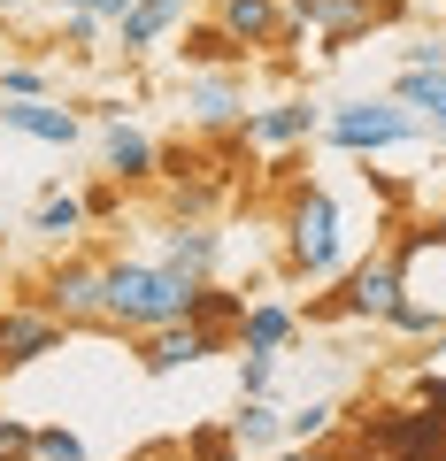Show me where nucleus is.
I'll list each match as a JSON object with an SVG mask.
<instances>
[{
  "label": "nucleus",
  "instance_id": "f257e3e1",
  "mask_svg": "<svg viewBox=\"0 0 446 461\" xmlns=\"http://www.w3.org/2000/svg\"><path fill=\"white\" fill-rule=\"evenodd\" d=\"M193 277H177L169 262H100V300H108V330H162L193 315Z\"/></svg>",
  "mask_w": 446,
  "mask_h": 461
},
{
  "label": "nucleus",
  "instance_id": "f03ea898",
  "mask_svg": "<svg viewBox=\"0 0 446 461\" xmlns=\"http://www.w3.org/2000/svg\"><path fill=\"white\" fill-rule=\"evenodd\" d=\"M339 254H347V223H339V200L323 185H300L285 200V262L300 277H339Z\"/></svg>",
  "mask_w": 446,
  "mask_h": 461
},
{
  "label": "nucleus",
  "instance_id": "7ed1b4c3",
  "mask_svg": "<svg viewBox=\"0 0 446 461\" xmlns=\"http://www.w3.org/2000/svg\"><path fill=\"white\" fill-rule=\"evenodd\" d=\"M323 139L339 154H385V147H408L415 139V115L393 93L385 100H339V108H323Z\"/></svg>",
  "mask_w": 446,
  "mask_h": 461
},
{
  "label": "nucleus",
  "instance_id": "20e7f679",
  "mask_svg": "<svg viewBox=\"0 0 446 461\" xmlns=\"http://www.w3.org/2000/svg\"><path fill=\"white\" fill-rule=\"evenodd\" d=\"M39 308L62 315L69 330H108V300H100V262H85V254H62V262L39 269Z\"/></svg>",
  "mask_w": 446,
  "mask_h": 461
},
{
  "label": "nucleus",
  "instance_id": "39448f33",
  "mask_svg": "<svg viewBox=\"0 0 446 461\" xmlns=\"http://www.w3.org/2000/svg\"><path fill=\"white\" fill-rule=\"evenodd\" d=\"M393 16H400V0H285V32H315L323 54L354 47L362 32H378Z\"/></svg>",
  "mask_w": 446,
  "mask_h": 461
},
{
  "label": "nucleus",
  "instance_id": "423d86ee",
  "mask_svg": "<svg viewBox=\"0 0 446 461\" xmlns=\"http://www.w3.org/2000/svg\"><path fill=\"white\" fill-rule=\"evenodd\" d=\"M362 446L378 461H446V415L439 408H378V423L362 430Z\"/></svg>",
  "mask_w": 446,
  "mask_h": 461
},
{
  "label": "nucleus",
  "instance_id": "0eeeda50",
  "mask_svg": "<svg viewBox=\"0 0 446 461\" xmlns=\"http://www.w3.org/2000/svg\"><path fill=\"white\" fill-rule=\"evenodd\" d=\"M400 293H408L400 262H393V254H369V262H354L347 277H339V293L323 300V315H354V323H385V315L400 308Z\"/></svg>",
  "mask_w": 446,
  "mask_h": 461
},
{
  "label": "nucleus",
  "instance_id": "6e6552de",
  "mask_svg": "<svg viewBox=\"0 0 446 461\" xmlns=\"http://www.w3.org/2000/svg\"><path fill=\"white\" fill-rule=\"evenodd\" d=\"M62 339H69L62 315H47L39 300H8V308H0V377L47 362V354H62Z\"/></svg>",
  "mask_w": 446,
  "mask_h": 461
},
{
  "label": "nucleus",
  "instance_id": "1a4fd4ad",
  "mask_svg": "<svg viewBox=\"0 0 446 461\" xmlns=\"http://www.w3.org/2000/svg\"><path fill=\"white\" fill-rule=\"evenodd\" d=\"M177 108H185V123L193 131H247V85H239V69H193L185 77V93H177Z\"/></svg>",
  "mask_w": 446,
  "mask_h": 461
},
{
  "label": "nucleus",
  "instance_id": "9d476101",
  "mask_svg": "<svg viewBox=\"0 0 446 461\" xmlns=\"http://www.w3.org/2000/svg\"><path fill=\"white\" fill-rule=\"evenodd\" d=\"M208 354H232V330H208V323H162V330H139V369L147 377H169V369H193Z\"/></svg>",
  "mask_w": 446,
  "mask_h": 461
},
{
  "label": "nucleus",
  "instance_id": "9b49d317",
  "mask_svg": "<svg viewBox=\"0 0 446 461\" xmlns=\"http://www.w3.org/2000/svg\"><path fill=\"white\" fill-rule=\"evenodd\" d=\"M154 262H169L177 277L208 285V277H215V262H223V230H215L208 215H177V223L162 230V254H154Z\"/></svg>",
  "mask_w": 446,
  "mask_h": 461
},
{
  "label": "nucleus",
  "instance_id": "f8f14e48",
  "mask_svg": "<svg viewBox=\"0 0 446 461\" xmlns=\"http://www.w3.org/2000/svg\"><path fill=\"white\" fill-rule=\"evenodd\" d=\"M100 162H108V177H116V185H147V177H162V147H154L139 123H123V108L108 115V131H100Z\"/></svg>",
  "mask_w": 446,
  "mask_h": 461
},
{
  "label": "nucleus",
  "instance_id": "ddd939ff",
  "mask_svg": "<svg viewBox=\"0 0 446 461\" xmlns=\"http://www.w3.org/2000/svg\"><path fill=\"white\" fill-rule=\"evenodd\" d=\"M215 23L239 39L247 54H262V47H285V0H215Z\"/></svg>",
  "mask_w": 446,
  "mask_h": 461
},
{
  "label": "nucleus",
  "instance_id": "4468645a",
  "mask_svg": "<svg viewBox=\"0 0 446 461\" xmlns=\"http://www.w3.org/2000/svg\"><path fill=\"white\" fill-rule=\"evenodd\" d=\"M177 23H193V0H132V16L116 23V47L123 54H154Z\"/></svg>",
  "mask_w": 446,
  "mask_h": 461
},
{
  "label": "nucleus",
  "instance_id": "2eb2a0df",
  "mask_svg": "<svg viewBox=\"0 0 446 461\" xmlns=\"http://www.w3.org/2000/svg\"><path fill=\"white\" fill-rule=\"evenodd\" d=\"M0 131H23L39 147H77L85 123L69 108H54V100H0Z\"/></svg>",
  "mask_w": 446,
  "mask_h": 461
},
{
  "label": "nucleus",
  "instance_id": "dca6fc26",
  "mask_svg": "<svg viewBox=\"0 0 446 461\" xmlns=\"http://www.w3.org/2000/svg\"><path fill=\"white\" fill-rule=\"evenodd\" d=\"M323 131V108H308V100H269V108L247 115V139L254 147H300V139Z\"/></svg>",
  "mask_w": 446,
  "mask_h": 461
},
{
  "label": "nucleus",
  "instance_id": "f3484780",
  "mask_svg": "<svg viewBox=\"0 0 446 461\" xmlns=\"http://www.w3.org/2000/svg\"><path fill=\"white\" fill-rule=\"evenodd\" d=\"M293 339H300V315L285 308V300H254V308L239 315V330H232L239 354H285Z\"/></svg>",
  "mask_w": 446,
  "mask_h": 461
},
{
  "label": "nucleus",
  "instance_id": "a211bd4d",
  "mask_svg": "<svg viewBox=\"0 0 446 461\" xmlns=\"http://www.w3.org/2000/svg\"><path fill=\"white\" fill-rule=\"evenodd\" d=\"M185 69H239V62H247V47H239V39L232 32H223V23H185Z\"/></svg>",
  "mask_w": 446,
  "mask_h": 461
},
{
  "label": "nucleus",
  "instance_id": "6ab92c4d",
  "mask_svg": "<svg viewBox=\"0 0 446 461\" xmlns=\"http://www.w3.org/2000/svg\"><path fill=\"white\" fill-rule=\"evenodd\" d=\"M223 430H232L247 454H269V446H285V408H269V400H239V415Z\"/></svg>",
  "mask_w": 446,
  "mask_h": 461
},
{
  "label": "nucleus",
  "instance_id": "aec40b11",
  "mask_svg": "<svg viewBox=\"0 0 446 461\" xmlns=\"http://www.w3.org/2000/svg\"><path fill=\"white\" fill-rule=\"evenodd\" d=\"M239 315H247V293H232V285H200L193 293V315L185 323H208V330H239Z\"/></svg>",
  "mask_w": 446,
  "mask_h": 461
},
{
  "label": "nucleus",
  "instance_id": "412c9836",
  "mask_svg": "<svg viewBox=\"0 0 446 461\" xmlns=\"http://www.w3.org/2000/svg\"><path fill=\"white\" fill-rule=\"evenodd\" d=\"M77 223H85V200H77V193H62V185L39 193V208H32V230H39V239H77Z\"/></svg>",
  "mask_w": 446,
  "mask_h": 461
},
{
  "label": "nucleus",
  "instance_id": "4be33fe9",
  "mask_svg": "<svg viewBox=\"0 0 446 461\" xmlns=\"http://www.w3.org/2000/svg\"><path fill=\"white\" fill-rule=\"evenodd\" d=\"M385 330H400V339H446V308H439V300L400 293V308L385 315Z\"/></svg>",
  "mask_w": 446,
  "mask_h": 461
},
{
  "label": "nucleus",
  "instance_id": "5701e85b",
  "mask_svg": "<svg viewBox=\"0 0 446 461\" xmlns=\"http://www.w3.org/2000/svg\"><path fill=\"white\" fill-rule=\"evenodd\" d=\"M331 423H339V408H331V400H300V408L285 415V446H323Z\"/></svg>",
  "mask_w": 446,
  "mask_h": 461
},
{
  "label": "nucleus",
  "instance_id": "b1692460",
  "mask_svg": "<svg viewBox=\"0 0 446 461\" xmlns=\"http://www.w3.org/2000/svg\"><path fill=\"white\" fill-rule=\"evenodd\" d=\"M185 461H254V454L223 423H200V430H185Z\"/></svg>",
  "mask_w": 446,
  "mask_h": 461
},
{
  "label": "nucleus",
  "instance_id": "393cba45",
  "mask_svg": "<svg viewBox=\"0 0 446 461\" xmlns=\"http://www.w3.org/2000/svg\"><path fill=\"white\" fill-rule=\"evenodd\" d=\"M32 461H85V438H77L69 423H47V430L32 438Z\"/></svg>",
  "mask_w": 446,
  "mask_h": 461
},
{
  "label": "nucleus",
  "instance_id": "a878e982",
  "mask_svg": "<svg viewBox=\"0 0 446 461\" xmlns=\"http://www.w3.org/2000/svg\"><path fill=\"white\" fill-rule=\"evenodd\" d=\"M278 384V354H239V400H269Z\"/></svg>",
  "mask_w": 446,
  "mask_h": 461
},
{
  "label": "nucleus",
  "instance_id": "bb28decb",
  "mask_svg": "<svg viewBox=\"0 0 446 461\" xmlns=\"http://www.w3.org/2000/svg\"><path fill=\"white\" fill-rule=\"evenodd\" d=\"M0 100H47V69L39 62H8L0 69Z\"/></svg>",
  "mask_w": 446,
  "mask_h": 461
},
{
  "label": "nucleus",
  "instance_id": "cd10ccee",
  "mask_svg": "<svg viewBox=\"0 0 446 461\" xmlns=\"http://www.w3.org/2000/svg\"><path fill=\"white\" fill-rule=\"evenodd\" d=\"M32 438H39V430L23 423V415L0 408V461H32Z\"/></svg>",
  "mask_w": 446,
  "mask_h": 461
},
{
  "label": "nucleus",
  "instance_id": "c85d7f7f",
  "mask_svg": "<svg viewBox=\"0 0 446 461\" xmlns=\"http://www.w3.org/2000/svg\"><path fill=\"white\" fill-rule=\"evenodd\" d=\"M100 32H108V23H100L93 8H62V39H69V47H93Z\"/></svg>",
  "mask_w": 446,
  "mask_h": 461
},
{
  "label": "nucleus",
  "instance_id": "c756f323",
  "mask_svg": "<svg viewBox=\"0 0 446 461\" xmlns=\"http://www.w3.org/2000/svg\"><path fill=\"white\" fill-rule=\"evenodd\" d=\"M415 408H439L446 415V369H415Z\"/></svg>",
  "mask_w": 446,
  "mask_h": 461
},
{
  "label": "nucleus",
  "instance_id": "7c9ffc66",
  "mask_svg": "<svg viewBox=\"0 0 446 461\" xmlns=\"http://www.w3.org/2000/svg\"><path fill=\"white\" fill-rule=\"evenodd\" d=\"M54 8H93L100 23H123V16H132V0H54Z\"/></svg>",
  "mask_w": 446,
  "mask_h": 461
},
{
  "label": "nucleus",
  "instance_id": "2f4dec72",
  "mask_svg": "<svg viewBox=\"0 0 446 461\" xmlns=\"http://www.w3.org/2000/svg\"><path fill=\"white\" fill-rule=\"evenodd\" d=\"M116 208H123V185L116 177L100 185V193H85V215H116Z\"/></svg>",
  "mask_w": 446,
  "mask_h": 461
},
{
  "label": "nucleus",
  "instance_id": "473e14b6",
  "mask_svg": "<svg viewBox=\"0 0 446 461\" xmlns=\"http://www.w3.org/2000/svg\"><path fill=\"white\" fill-rule=\"evenodd\" d=\"M278 461H339V454H331V438H323V446H285Z\"/></svg>",
  "mask_w": 446,
  "mask_h": 461
},
{
  "label": "nucleus",
  "instance_id": "72a5a7b5",
  "mask_svg": "<svg viewBox=\"0 0 446 461\" xmlns=\"http://www.w3.org/2000/svg\"><path fill=\"white\" fill-rule=\"evenodd\" d=\"M132 461H185V446H147V454H132Z\"/></svg>",
  "mask_w": 446,
  "mask_h": 461
},
{
  "label": "nucleus",
  "instance_id": "f704fd0d",
  "mask_svg": "<svg viewBox=\"0 0 446 461\" xmlns=\"http://www.w3.org/2000/svg\"><path fill=\"white\" fill-rule=\"evenodd\" d=\"M16 8H23V0H0V16H16Z\"/></svg>",
  "mask_w": 446,
  "mask_h": 461
},
{
  "label": "nucleus",
  "instance_id": "c9c22d12",
  "mask_svg": "<svg viewBox=\"0 0 446 461\" xmlns=\"http://www.w3.org/2000/svg\"><path fill=\"white\" fill-rule=\"evenodd\" d=\"M354 461H378V454H369V446H354Z\"/></svg>",
  "mask_w": 446,
  "mask_h": 461
}]
</instances>
